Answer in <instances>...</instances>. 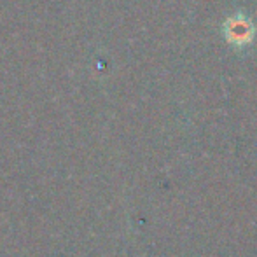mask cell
<instances>
[{"label": "cell", "mask_w": 257, "mask_h": 257, "mask_svg": "<svg viewBox=\"0 0 257 257\" xmlns=\"http://www.w3.org/2000/svg\"><path fill=\"white\" fill-rule=\"evenodd\" d=\"M222 37L234 51H247L248 48L254 46L257 37V25L254 18L245 11H234L224 20Z\"/></svg>", "instance_id": "obj_1"}]
</instances>
